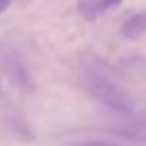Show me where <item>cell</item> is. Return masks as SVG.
<instances>
[{
  "label": "cell",
  "instance_id": "cell-10",
  "mask_svg": "<svg viewBox=\"0 0 146 146\" xmlns=\"http://www.w3.org/2000/svg\"><path fill=\"white\" fill-rule=\"evenodd\" d=\"M4 10H6V9H4L3 6H0V13H1V11H4Z\"/></svg>",
  "mask_w": 146,
  "mask_h": 146
},
{
  "label": "cell",
  "instance_id": "cell-6",
  "mask_svg": "<svg viewBox=\"0 0 146 146\" xmlns=\"http://www.w3.org/2000/svg\"><path fill=\"white\" fill-rule=\"evenodd\" d=\"M122 36L126 40H139L146 34V11H139L131 16L121 29Z\"/></svg>",
  "mask_w": 146,
  "mask_h": 146
},
{
  "label": "cell",
  "instance_id": "cell-7",
  "mask_svg": "<svg viewBox=\"0 0 146 146\" xmlns=\"http://www.w3.org/2000/svg\"><path fill=\"white\" fill-rule=\"evenodd\" d=\"M78 11L80 14L90 21H94L98 16V4L99 0H78Z\"/></svg>",
  "mask_w": 146,
  "mask_h": 146
},
{
  "label": "cell",
  "instance_id": "cell-4",
  "mask_svg": "<svg viewBox=\"0 0 146 146\" xmlns=\"http://www.w3.org/2000/svg\"><path fill=\"white\" fill-rule=\"evenodd\" d=\"M119 68L123 77L136 81L146 82V57L141 54H129L119 60Z\"/></svg>",
  "mask_w": 146,
  "mask_h": 146
},
{
  "label": "cell",
  "instance_id": "cell-11",
  "mask_svg": "<svg viewBox=\"0 0 146 146\" xmlns=\"http://www.w3.org/2000/svg\"><path fill=\"white\" fill-rule=\"evenodd\" d=\"M0 97H1V84H0Z\"/></svg>",
  "mask_w": 146,
  "mask_h": 146
},
{
  "label": "cell",
  "instance_id": "cell-8",
  "mask_svg": "<svg viewBox=\"0 0 146 146\" xmlns=\"http://www.w3.org/2000/svg\"><path fill=\"white\" fill-rule=\"evenodd\" d=\"M71 146H121L115 142H109V141H85V142H78Z\"/></svg>",
  "mask_w": 146,
  "mask_h": 146
},
{
  "label": "cell",
  "instance_id": "cell-2",
  "mask_svg": "<svg viewBox=\"0 0 146 146\" xmlns=\"http://www.w3.org/2000/svg\"><path fill=\"white\" fill-rule=\"evenodd\" d=\"M4 68H6L9 78L11 80V82L16 87H19L23 91H29V92L34 90V81H33L26 64L17 54L11 52V54L6 55Z\"/></svg>",
  "mask_w": 146,
  "mask_h": 146
},
{
  "label": "cell",
  "instance_id": "cell-5",
  "mask_svg": "<svg viewBox=\"0 0 146 146\" xmlns=\"http://www.w3.org/2000/svg\"><path fill=\"white\" fill-rule=\"evenodd\" d=\"M3 122H4L6 129L16 139L23 141V142H30L33 139V133H31V129L27 121L17 109H9L4 115Z\"/></svg>",
  "mask_w": 146,
  "mask_h": 146
},
{
  "label": "cell",
  "instance_id": "cell-3",
  "mask_svg": "<svg viewBox=\"0 0 146 146\" xmlns=\"http://www.w3.org/2000/svg\"><path fill=\"white\" fill-rule=\"evenodd\" d=\"M111 132L125 141L145 143L146 142V116H135L121 121L111 128Z\"/></svg>",
  "mask_w": 146,
  "mask_h": 146
},
{
  "label": "cell",
  "instance_id": "cell-9",
  "mask_svg": "<svg viewBox=\"0 0 146 146\" xmlns=\"http://www.w3.org/2000/svg\"><path fill=\"white\" fill-rule=\"evenodd\" d=\"M10 3H11V0H0V6H3L4 9H7Z\"/></svg>",
  "mask_w": 146,
  "mask_h": 146
},
{
  "label": "cell",
  "instance_id": "cell-1",
  "mask_svg": "<svg viewBox=\"0 0 146 146\" xmlns=\"http://www.w3.org/2000/svg\"><path fill=\"white\" fill-rule=\"evenodd\" d=\"M81 82L91 97L109 109L121 113H129L133 111L135 102L131 94L97 60L87 58L82 61Z\"/></svg>",
  "mask_w": 146,
  "mask_h": 146
}]
</instances>
